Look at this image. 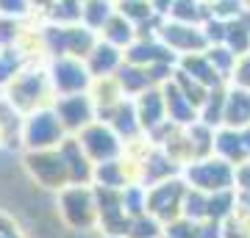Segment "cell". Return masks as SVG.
I'll list each match as a JSON object with an SVG mask.
<instances>
[{"label":"cell","instance_id":"6da1fadb","mask_svg":"<svg viewBox=\"0 0 250 238\" xmlns=\"http://www.w3.org/2000/svg\"><path fill=\"white\" fill-rule=\"evenodd\" d=\"M3 97L17 108L20 114H34L39 108H50L56 103V92L50 86L47 64H28L9 86L3 89Z\"/></svg>","mask_w":250,"mask_h":238},{"label":"cell","instance_id":"7a4b0ae2","mask_svg":"<svg viewBox=\"0 0 250 238\" xmlns=\"http://www.w3.org/2000/svg\"><path fill=\"white\" fill-rule=\"evenodd\" d=\"M181 177L189 188L203 191V194H217V191H231L236 188V166L223 161L220 155H206L195 158L192 164L181 169Z\"/></svg>","mask_w":250,"mask_h":238},{"label":"cell","instance_id":"3957f363","mask_svg":"<svg viewBox=\"0 0 250 238\" xmlns=\"http://www.w3.org/2000/svg\"><path fill=\"white\" fill-rule=\"evenodd\" d=\"M59 194V213L67 227L72 230H95L98 227V197L95 185L70 183Z\"/></svg>","mask_w":250,"mask_h":238},{"label":"cell","instance_id":"277c9868","mask_svg":"<svg viewBox=\"0 0 250 238\" xmlns=\"http://www.w3.org/2000/svg\"><path fill=\"white\" fill-rule=\"evenodd\" d=\"M184 197H187V183L181 175L147 185V216L167 227L184 216Z\"/></svg>","mask_w":250,"mask_h":238},{"label":"cell","instance_id":"5b68a950","mask_svg":"<svg viewBox=\"0 0 250 238\" xmlns=\"http://www.w3.org/2000/svg\"><path fill=\"white\" fill-rule=\"evenodd\" d=\"M67 139L59 116H56L53 106L50 108H39L34 114L22 116V133H20V141L25 144V150H50V147H59L62 141Z\"/></svg>","mask_w":250,"mask_h":238},{"label":"cell","instance_id":"8992f818","mask_svg":"<svg viewBox=\"0 0 250 238\" xmlns=\"http://www.w3.org/2000/svg\"><path fill=\"white\" fill-rule=\"evenodd\" d=\"M45 42L50 58L56 55H75V58H86L92 44L98 42V34H92L89 28L81 22H67V25H45Z\"/></svg>","mask_w":250,"mask_h":238},{"label":"cell","instance_id":"52a82bcc","mask_svg":"<svg viewBox=\"0 0 250 238\" xmlns=\"http://www.w3.org/2000/svg\"><path fill=\"white\" fill-rule=\"evenodd\" d=\"M47 75H50V86H53L56 97L64 94H81L89 92L92 86V75L86 70L83 58L75 55H56L47 61Z\"/></svg>","mask_w":250,"mask_h":238},{"label":"cell","instance_id":"ba28073f","mask_svg":"<svg viewBox=\"0 0 250 238\" xmlns=\"http://www.w3.org/2000/svg\"><path fill=\"white\" fill-rule=\"evenodd\" d=\"M25 169L31 172L36 183L50 191H62L64 185H70V172L64 164L59 147L50 150H25Z\"/></svg>","mask_w":250,"mask_h":238},{"label":"cell","instance_id":"9c48e42d","mask_svg":"<svg viewBox=\"0 0 250 238\" xmlns=\"http://www.w3.org/2000/svg\"><path fill=\"white\" fill-rule=\"evenodd\" d=\"M75 139L81 141V147H83V152L89 155L92 164H106V161H114V158L123 155L125 141L120 139L114 128H111L108 122H103V119L89 122Z\"/></svg>","mask_w":250,"mask_h":238},{"label":"cell","instance_id":"30bf717a","mask_svg":"<svg viewBox=\"0 0 250 238\" xmlns=\"http://www.w3.org/2000/svg\"><path fill=\"white\" fill-rule=\"evenodd\" d=\"M95 197H98V227L108 238H125L131 216L125 213L123 205V188H100L95 185Z\"/></svg>","mask_w":250,"mask_h":238},{"label":"cell","instance_id":"8fae6325","mask_svg":"<svg viewBox=\"0 0 250 238\" xmlns=\"http://www.w3.org/2000/svg\"><path fill=\"white\" fill-rule=\"evenodd\" d=\"M159 42L170 50L175 58L189 53H203L208 42H206L203 25H189V22H178V19H164L159 28Z\"/></svg>","mask_w":250,"mask_h":238},{"label":"cell","instance_id":"7c38bea8","mask_svg":"<svg viewBox=\"0 0 250 238\" xmlns=\"http://www.w3.org/2000/svg\"><path fill=\"white\" fill-rule=\"evenodd\" d=\"M53 111L62 122L64 133L67 136H78L89 122L98 119V108L92 103L89 92H81V94H64V97H56Z\"/></svg>","mask_w":250,"mask_h":238},{"label":"cell","instance_id":"4fadbf2b","mask_svg":"<svg viewBox=\"0 0 250 238\" xmlns=\"http://www.w3.org/2000/svg\"><path fill=\"white\" fill-rule=\"evenodd\" d=\"M214 155L242 166L250 161V128H217L214 133Z\"/></svg>","mask_w":250,"mask_h":238},{"label":"cell","instance_id":"5bb4252c","mask_svg":"<svg viewBox=\"0 0 250 238\" xmlns=\"http://www.w3.org/2000/svg\"><path fill=\"white\" fill-rule=\"evenodd\" d=\"M134 111H136V119H139V128L142 133H153L159 130L167 119V106H164V92L161 86H153L147 92H142L139 97H134Z\"/></svg>","mask_w":250,"mask_h":238},{"label":"cell","instance_id":"9a60e30c","mask_svg":"<svg viewBox=\"0 0 250 238\" xmlns=\"http://www.w3.org/2000/svg\"><path fill=\"white\" fill-rule=\"evenodd\" d=\"M83 64H86V70H89L92 78L117 75V72H120V67L125 64V50H120V47H114V44H108V42H103V39H98V42L92 44V50L86 53Z\"/></svg>","mask_w":250,"mask_h":238},{"label":"cell","instance_id":"2e32d148","mask_svg":"<svg viewBox=\"0 0 250 238\" xmlns=\"http://www.w3.org/2000/svg\"><path fill=\"white\" fill-rule=\"evenodd\" d=\"M59 152H62L64 164H67V172H70V183H83L92 185V175H95V164L89 161V155L83 152L81 141L75 136H67V139L59 144Z\"/></svg>","mask_w":250,"mask_h":238},{"label":"cell","instance_id":"e0dca14e","mask_svg":"<svg viewBox=\"0 0 250 238\" xmlns=\"http://www.w3.org/2000/svg\"><path fill=\"white\" fill-rule=\"evenodd\" d=\"M89 97L98 108V119H106L111 111H114L120 103H125V92H123V83L117 80V75H106V78H92V86H89Z\"/></svg>","mask_w":250,"mask_h":238},{"label":"cell","instance_id":"ac0fdd59","mask_svg":"<svg viewBox=\"0 0 250 238\" xmlns=\"http://www.w3.org/2000/svg\"><path fill=\"white\" fill-rule=\"evenodd\" d=\"M161 92H164V106H167V119H170L172 125H181V128H187V125L197 122L200 119V111H197V106L192 103V100L181 92L175 83H164L161 86Z\"/></svg>","mask_w":250,"mask_h":238},{"label":"cell","instance_id":"d6986e66","mask_svg":"<svg viewBox=\"0 0 250 238\" xmlns=\"http://www.w3.org/2000/svg\"><path fill=\"white\" fill-rule=\"evenodd\" d=\"M161 61H178L175 55L159 42V39H139L125 47V64H136V67H153Z\"/></svg>","mask_w":250,"mask_h":238},{"label":"cell","instance_id":"ffe728a7","mask_svg":"<svg viewBox=\"0 0 250 238\" xmlns=\"http://www.w3.org/2000/svg\"><path fill=\"white\" fill-rule=\"evenodd\" d=\"M178 70L184 72V75H189L192 80H197V83H203L206 89H214V86H225V80L217 75V70L211 67V61H208V55L203 53H189V55H181L178 58Z\"/></svg>","mask_w":250,"mask_h":238},{"label":"cell","instance_id":"44dd1931","mask_svg":"<svg viewBox=\"0 0 250 238\" xmlns=\"http://www.w3.org/2000/svg\"><path fill=\"white\" fill-rule=\"evenodd\" d=\"M223 128H250V92L239 86H228L225 92Z\"/></svg>","mask_w":250,"mask_h":238},{"label":"cell","instance_id":"7402d4cb","mask_svg":"<svg viewBox=\"0 0 250 238\" xmlns=\"http://www.w3.org/2000/svg\"><path fill=\"white\" fill-rule=\"evenodd\" d=\"M167 238H223V224L217 221H192V219H175L164 227Z\"/></svg>","mask_w":250,"mask_h":238},{"label":"cell","instance_id":"603a6c76","mask_svg":"<svg viewBox=\"0 0 250 238\" xmlns=\"http://www.w3.org/2000/svg\"><path fill=\"white\" fill-rule=\"evenodd\" d=\"M103 122L111 125V128L117 130V136H120L123 141L134 139V136H139V133H142L139 119H136V111H134V100H125V103H120V106H117L114 111L103 119Z\"/></svg>","mask_w":250,"mask_h":238},{"label":"cell","instance_id":"cb8c5ba5","mask_svg":"<svg viewBox=\"0 0 250 238\" xmlns=\"http://www.w3.org/2000/svg\"><path fill=\"white\" fill-rule=\"evenodd\" d=\"M117 80L123 83L125 97H131V100L156 86L153 78H150V72H147V67H136V64H123L120 72H117Z\"/></svg>","mask_w":250,"mask_h":238},{"label":"cell","instance_id":"d4e9b609","mask_svg":"<svg viewBox=\"0 0 250 238\" xmlns=\"http://www.w3.org/2000/svg\"><path fill=\"white\" fill-rule=\"evenodd\" d=\"M98 39H103V42H108V44H114V47H120V50H125V47L136 39V25L134 22H128L120 11H114V17L100 28Z\"/></svg>","mask_w":250,"mask_h":238},{"label":"cell","instance_id":"484cf974","mask_svg":"<svg viewBox=\"0 0 250 238\" xmlns=\"http://www.w3.org/2000/svg\"><path fill=\"white\" fill-rule=\"evenodd\" d=\"M114 0H83L81 6V25L89 28L92 34H100V28L114 17Z\"/></svg>","mask_w":250,"mask_h":238},{"label":"cell","instance_id":"4316f807","mask_svg":"<svg viewBox=\"0 0 250 238\" xmlns=\"http://www.w3.org/2000/svg\"><path fill=\"white\" fill-rule=\"evenodd\" d=\"M211 17L208 3L203 0H170V11L167 19H178V22H189V25H203Z\"/></svg>","mask_w":250,"mask_h":238},{"label":"cell","instance_id":"83f0119b","mask_svg":"<svg viewBox=\"0 0 250 238\" xmlns=\"http://www.w3.org/2000/svg\"><path fill=\"white\" fill-rule=\"evenodd\" d=\"M214 133H217V128L206 125L203 119L187 125V136H189V144H192V155L195 158L214 155Z\"/></svg>","mask_w":250,"mask_h":238},{"label":"cell","instance_id":"f1b7e54d","mask_svg":"<svg viewBox=\"0 0 250 238\" xmlns=\"http://www.w3.org/2000/svg\"><path fill=\"white\" fill-rule=\"evenodd\" d=\"M225 92H228V83L225 86H214L208 89L203 106H200V119L211 128H223V114H225Z\"/></svg>","mask_w":250,"mask_h":238},{"label":"cell","instance_id":"f546056e","mask_svg":"<svg viewBox=\"0 0 250 238\" xmlns=\"http://www.w3.org/2000/svg\"><path fill=\"white\" fill-rule=\"evenodd\" d=\"M25 67H28L25 55L20 53L14 44H11V47H0V92L9 86Z\"/></svg>","mask_w":250,"mask_h":238},{"label":"cell","instance_id":"4dcf8cb0","mask_svg":"<svg viewBox=\"0 0 250 238\" xmlns=\"http://www.w3.org/2000/svg\"><path fill=\"white\" fill-rule=\"evenodd\" d=\"M206 55H208L211 67L217 70V75L228 83V78H231V72H233V64H236V55H233L225 44H211V47H206Z\"/></svg>","mask_w":250,"mask_h":238},{"label":"cell","instance_id":"1f68e13d","mask_svg":"<svg viewBox=\"0 0 250 238\" xmlns=\"http://www.w3.org/2000/svg\"><path fill=\"white\" fill-rule=\"evenodd\" d=\"M164 236V224H159V221L153 219V216H136V219H131V224H128V233H125V238H161Z\"/></svg>","mask_w":250,"mask_h":238},{"label":"cell","instance_id":"d6a6232c","mask_svg":"<svg viewBox=\"0 0 250 238\" xmlns=\"http://www.w3.org/2000/svg\"><path fill=\"white\" fill-rule=\"evenodd\" d=\"M208 11H211L214 19L233 22V19L245 11V6H242V0H211V3H208Z\"/></svg>","mask_w":250,"mask_h":238},{"label":"cell","instance_id":"836d02e7","mask_svg":"<svg viewBox=\"0 0 250 238\" xmlns=\"http://www.w3.org/2000/svg\"><path fill=\"white\" fill-rule=\"evenodd\" d=\"M0 17H9V19H31V17H34L31 0H0Z\"/></svg>","mask_w":250,"mask_h":238},{"label":"cell","instance_id":"e575fe53","mask_svg":"<svg viewBox=\"0 0 250 238\" xmlns=\"http://www.w3.org/2000/svg\"><path fill=\"white\" fill-rule=\"evenodd\" d=\"M228 86H239L250 92V53L236 55V64H233V72L228 78Z\"/></svg>","mask_w":250,"mask_h":238},{"label":"cell","instance_id":"d590c367","mask_svg":"<svg viewBox=\"0 0 250 238\" xmlns=\"http://www.w3.org/2000/svg\"><path fill=\"white\" fill-rule=\"evenodd\" d=\"M0 238H25L22 230H20V224L3 211H0Z\"/></svg>","mask_w":250,"mask_h":238},{"label":"cell","instance_id":"8d00e7d4","mask_svg":"<svg viewBox=\"0 0 250 238\" xmlns=\"http://www.w3.org/2000/svg\"><path fill=\"white\" fill-rule=\"evenodd\" d=\"M236 191L239 194H250V161L236 166Z\"/></svg>","mask_w":250,"mask_h":238},{"label":"cell","instance_id":"74e56055","mask_svg":"<svg viewBox=\"0 0 250 238\" xmlns=\"http://www.w3.org/2000/svg\"><path fill=\"white\" fill-rule=\"evenodd\" d=\"M242 6H245V9L250 11V0H242Z\"/></svg>","mask_w":250,"mask_h":238},{"label":"cell","instance_id":"f35d334b","mask_svg":"<svg viewBox=\"0 0 250 238\" xmlns=\"http://www.w3.org/2000/svg\"><path fill=\"white\" fill-rule=\"evenodd\" d=\"M203 3H211V0H203Z\"/></svg>","mask_w":250,"mask_h":238},{"label":"cell","instance_id":"ab89813d","mask_svg":"<svg viewBox=\"0 0 250 238\" xmlns=\"http://www.w3.org/2000/svg\"><path fill=\"white\" fill-rule=\"evenodd\" d=\"M0 97H3V92H0Z\"/></svg>","mask_w":250,"mask_h":238},{"label":"cell","instance_id":"60d3db41","mask_svg":"<svg viewBox=\"0 0 250 238\" xmlns=\"http://www.w3.org/2000/svg\"><path fill=\"white\" fill-rule=\"evenodd\" d=\"M161 238H167V236H161Z\"/></svg>","mask_w":250,"mask_h":238},{"label":"cell","instance_id":"b9f144b4","mask_svg":"<svg viewBox=\"0 0 250 238\" xmlns=\"http://www.w3.org/2000/svg\"><path fill=\"white\" fill-rule=\"evenodd\" d=\"M103 238H108V236H103Z\"/></svg>","mask_w":250,"mask_h":238}]
</instances>
